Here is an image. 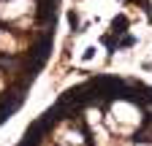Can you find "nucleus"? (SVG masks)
Returning a JSON list of instances; mask_svg holds the SVG:
<instances>
[{
	"instance_id": "obj_2",
	"label": "nucleus",
	"mask_w": 152,
	"mask_h": 146,
	"mask_svg": "<svg viewBox=\"0 0 152 146\" xmlns=\"http://www.w3.org/2000/svg\"><path fill=\"white\" fill-rule=\"evenodd\" d=\"M125 27H128V19H125V16H120V19H114L111 33H125Z\"/></svg>"
},
{
	"instance_id": "obj_3",
	"label": "nucleus",
	"mask_w": 152,
	"mask_h": 146,
	"mask_svg": "<svg viewBox=\"0 0 152 146\" xmlns=\"http://www.w3.org/2000/svg\"><path fill=\"white\" fill-rule=\"evenodd\" d=\"M68 19H71V27H76V25H79V19H76V14H73V11L68 14Z\"/></svg>"
},
{
	"instance_id": "obj_1",
	"label": "nucleus",
	"mask_w": 152,
	"mask_h": 146,
	"mask_svg": "<svg viewBox=\"0 0 152 146\" xmlns=\"http://www.w3.org/2000/svg\"><path fill=\"white\" fill-rule=\"evenodd\" d=\"M35 19L49 25V27H54V22H57V3H41L38 11H35Z\"/></svg>"
}]
</instances>
